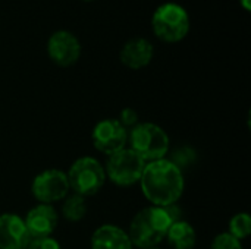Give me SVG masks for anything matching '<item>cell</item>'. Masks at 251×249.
<instances>
[{"label":"cell","instance_id":"obj_11","mask_svg":"<svg viewBox=\"0 0 251 249\" xmlns=\"http://www.w3.org/2000/svg\"><path fill=\"white\" fill-rule=\"evenodd\" d=\"M31 236L24 219L16 214H0V249H26Z\"/></svg>","mask_w":251,"mask_h":249},{"label":"cell","instance_id":"obj_21","mask_svg":"<svg viewBox=\"0 0 251 249\" xmlns=\"http://www.w3.org/2000/svg\"><path fill=\"white\" fill-rule=\"evenodd\" d=\"M238 1H240V4L244 7V10H247V12H249V10L251 9V0H238Z\"/></svg>","mask_w":251,"mask_h":249},{"label":"cell","instance_id":"obj_2","mask_svg":"<svg viewBox=\"0 0 251 249\" xmlns=\"http://www.w3.org/2000/svg\"><path fill=\"white\" fill-rule=\"evenodd\" d=\"M172 225L168 213L163 207L150 205L138 211L126 232L132 247L140 249H147L157 247L166 239V233Z\"/></svg>","mask_w":251,"mask_h":249},{"label":"cell","instance_id":"obj_9","mask_svg":"<svg viewBox=\"0 0 251 249\" xmlns=\"http://www.w3.org/2000/svg\"><path fill=\"white\" fill-rule=\"evenodd\" d=\"M46 50L49 59L54 65L60 68H69L79 60L82 48L75 34L66 29H59L49 37Z\"/></svg>","mask_w":251,"mask_h":249},{"label":"cell","instance_id":"obj_17","mask_svg":"<svg viewBox=\"0 0 251 249\" xmlns=\"http://www.w3.org/2000/svg\"><path fill=\"white\" fill-rule=\"evenodd\" d=\"M229 235L235 239H247L251 233V217L249 213H238L229 222Z\"/></svg>","mask_w":251,"mask_h":249},{"label":"cell","instance_id":"obj_16","mask_svg":"<svg viewBox=\"0 0 251 249\" xmlns=\"http://www.w3.org/2000/svg\"><path fill=\"white\" fill-rule=\"evenodd\" d=\"M199 154L196 151V148L190 147V145H182L178 147L175 151H172L171 157L168 158L178 170L184 172L190 167H193L197 163Z\"/></svg>","mask_w":251,"mask_h":249},{"label":"cell","instance_id":"obj_5","mask_svg":"<svg viewBox=\"0 0 251 249\" xmlns=\"http://www.w3.org/2000/svg\"><path fill=\"white\" fill-rule=\"evenodd\" d=\"M69 189L81 197H93L100 192L106 182L104 166L94 157H79L66 172Z\"/></svg>","mask_w":251,"mask_h":249},{"label":"cell","instance_id":"obj_20","mask_svg":"<svg viewBox=\"0 0 251 249\" xmlns=\"http://www.w3.org/2000/svg\"><path fill=\"white\" fill-rule=\"evenodd\" d=\"M26 249H62L60 244L51 236L47 238H34L29 241Z\"/></svg>","mask_w":251,"mask_h":249},{"label":"cell","instance_id":"obj_22","mask_svg":"<svg viewBox=\"0 0 251 249\" xmlns=\"http://www.w3.org/2000/svg\"><path fill=\"white\" fill-rule=\"evenodd\" d=\"M147 249H160V248H157V247H153V248H147Z\"/></svg>","mask_w":251,"mask_h":249},{"label":"cell","instance_id":"obj_19","mask_svg":"<svg viewBox=\"0 0 251 249\" xmlns=\"http://www.w3.org/2000/svg\"><path fill=\"white\" fill-rule=\"evenodd\" d=\"M118 122H119L125 129L131 131L134 126H137V125H138V113H137L134 109L126 107V109H124V110L119 113V119H118Z\"/></svg>","mask_w":251,"mask_h":249},{"label":"cell","instance_id":"obj_4","mask_svg":"<svg viewBox=\"0 0 251 249\" xmlns=\"http://www.w3.org/2000/svg\"><path fill=\"white\" fill-rule=\"evenodd\" d=\"M129 148L135 151L146 163L166 158L169 153V136L163 128L156 123H138L128 134Z\"/></svg>","mask_w":251,"mask_h":249},{"label":"cell","instance_id":"obj_6","mask_svg":"<svg viewBox=\"0 0 251 249\" xmlns=\"http://www.w3.org/2000/svg\"><path fill=\"white\" fill-rule=\"evenodd\" d=\"M146 161L131 148H124L116 154L110 156L106 166V178L115 185L128 188L140 182L144 172Z\"/></svg>","mask_w":251,"mask_h":249},{"label":"cell","instance_id":"obj_10","mask_svg":"<svg viewBox=\"0 0 251 249\" xmlns=\"http://www.w3.org/2000/svg\"><path fill=\"white\" fill-rule=\"evenodd\" d=\"M24 223L31 239L47 238L54 233L59 223V214L49 204H37L26 213Z\"/></svg>","mask_w":251,"mask_h":249},{"label":"cell","instance_id":"obj_18","mask_svg":"<svg viewBox=\"0 0 251 249\" xmlns=\"http://www.w3.org/2000/svg\"><path fill=\"white\" fill-rule=\"evenodd\" d=\"M210 249H243V244L228 232H224L213 239Z\"/></svg>","mask_w":251,"mask_h":249},{"label":"cell","instance_id":"obj_3","mask_svg":"<svg viewBox=\"0 0 251 249\" xmlns=\"http://www.w3.org/2000/svg\"><path fill=\"white\" fill-rule=\"evenodd\" d=\"M191 26V19L187 9L175 1H166L156 7L151 15L153 34L165 43L182 41Z\"/></svg>","mask_w":251,"mask_h":249},{"label":"cell","instance_id":"obj_1","mask_svg":"<svg viewBox=\"0 0 251 249\" xmlns=\"http://www.w3.org/2000/svg\"><path fill=\"white\" fill-rule=\"evenodd\" d=\"M141 192L154 207L176 204L184 192V176L168 158L146 163L140 179Z\"/></svg>","mask_w":251,"mask_h":249},{"label":"cell","instance_id":"obj_23","mask_svg":"<svg viewBox=\"0 0 251 249\" xmlns=\"http://www.w3.org/2000/svg\"><path fill=\"white\" fill-rule=\"evenodd\" d=\"M82 1H94V0H82Z\"/></svg>","mask_w":251,"mask_h":249},{"label":"cell","instance_id":"obj_12","mask_svg":"<svg viewBox=\"0 0 251 249\" xmlns=\"http://www.w3.org/2000/svg\"><path fill=\"white\" fill-rule=\"evenodd\" d=\"M154 56V47L153 44L143 37H134L128 40L119 53V59L124 66L132 70L143 69L150 65Z\"/></svg>","mask_w":251,"mask_h":249},{"label":"cell","instance_id":"obj_7","mask_svg":"<svg viewBox=\"0 0 251 249\" xmlns=\"http://www.w3.org/2000/svg\"><path fill=\"white\" fill-rule=\"evenodd\" d=\"M69 191L68 176L59 169H47L38 173L31 183V192L38 204L51 205L53 203L65 200Z\"/></svg>","mask_w":251,"mask_h":249},{"label":"cell","instance_id":"obj_13","mask_svg":"<svg viewBox=\"0 0 251 249\" xmlns=\"http://www.w3.org/2000/svg\"><path fill=\"white\" fill-rule=\"evenodd\" d=\"M128 233L115 226L103 225L94 230L91 236V249H132Z\"/></svg>","mask_w":251,"mask_h":249},{"label":"cell","instance_id":"obj_15","mask_svg":"<svg viewBox=\"0 0 251 249\" xmlns=\"http://www.w3.org/2000/svg\"><path fill=\"white\" fill-rule=\"evenodd\" d=\"M87 214V204H85V198L76 194L68 195L63 201L62 205V216L65 220L76 223L81 222Z\"/></svg>","mask_w":251,"mask_h":249},{"label":"cell","instance_id":"obj_14","mask_svg":"<svg viewBox=\"0 0 251 249\" xmlns=\"http://www.w3.org/2000/svg\"><path fill=\"white\" fill-rule=\"evenodd\" d=\"M166 239L172 249H194L197 242L196 229L185 220H179L171 225Z\"/></svg>","mask_w":251,"mask_h":249},{"label":"cell","instance_id":"obj_8","mask_svg":"<svg viewBox=\"0 0 251 249\" xmlns=\"http://www.w3.org/2000/svg\"><path fill=\"white\" fill-rule=\"evenodd\" d=\"M128 134L129 131L125 129L118 119H103L96 123L91 132V141L99 153L110 157L126 148Z\"/></svg>","mask_w":251,"mask_h":249}]
</instances>
